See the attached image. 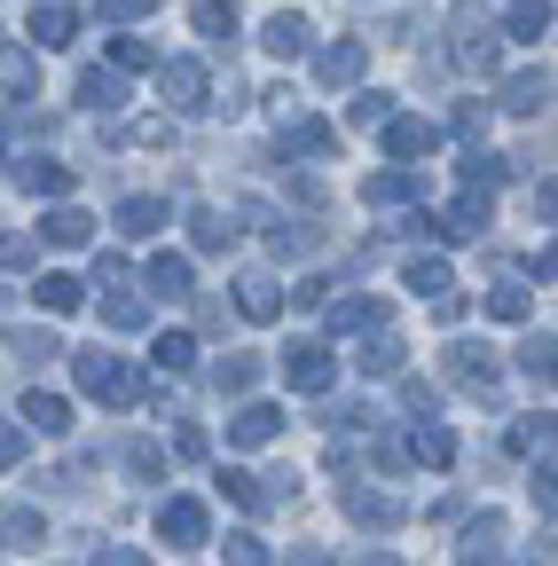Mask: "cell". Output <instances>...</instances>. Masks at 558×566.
<instances>
[{
  "mask_svg": "<svg viewBox=\"0 0 558 566\" xmlns=\"http://www.w3.org/2000/svg\"><path fill=\"white\" fill-rule=\"evenodd\" d=\"M284 142H292L299 158H330V126H315V118H299V126L284 118Z\"/></svg>",
  "mask_w": 558,
  "mask_h": 566,
  "instance_id": "74e56055",
  "label": "cell"
},
{
  "mask_svg": "<svg viewBox=\"0 0 558 566\" xmlns=\"http://www.w3.org/2000/svg\"><path fill=\"white\" fill-rule=\"evenodd\" d=\"M449 378L464 394H496V354L487 346H449Z\"/></svg>",
  "mask_w": 558,
  "mask_h": 566,
  "instance_id": "5bb4252c",
  "label": "cell"
},
{
  "mask_svg": "<svg viewBox=\"0 0 558 566\" xmlns=\"http://www.w3.org/2000/svg\"><path fill=\"white\" fill-rule=\"evenodd\" d=\"M9 346L24 354V363H48V354H63V346H55L48 331H9Z\"/></svg>",
  "mask_w": 558,
  "mask_h": 566,
  "instance_id": "c3c4849f",
  "label": "cell"
},
{
  "mask_svg": "<svg viewBox=\"0 0 558 566\" xmlns=\"http://www.w3.org/2000/svg\"><path fill=\"white\" fill-rule=\"evenodd\" d=\"M17 464H24V424L0 417V472H17Z\"/></svg>",
  "mask_w": 558,
  "mask_h": 566,
  "instance_id": "7dc6e473",
  "label": "cell"
},
{
  "mask_svg": "<svg viewBox=\"0 0 558 566\" xmlns=\"http://www.w3.org/2000/svg\"><path fill=\"white\" fill-rule=\"evenodd\" d=\"M40 237H48L55 252H80V244L95 237V221H87V212H80V205H55V212H48V221H40Z\"/></svg>",
  "mask_w": 558,
  "mask_h": 566,
  "instance_id": "ffe728a7",
  "label": "cell"
},
{
  "mask_svg": "<svg viewBox=\"0 0 558 566\" xmlns=\"http://www.w3.org/2000/svg\"><path fill=\"white\" fill-rule=\"evenodd\" d=\"M370 323H386V300H330V331H338V338H355V331H370Z\"/></svg>",
  "mask_w": 558,
  "mask_h": 566,
  "instance_id": "f1b7e54d",
  "label": "cell"
},
{
  "mask_svg": "<svg viewBox=\"0 0 558 566\" xmlns=\"http://www.w3.org/2000/svg\"><path fill=\"white\" fill-rule=\"evenodd\" d=\"M32 87H40V48L0 40V95H9V103H32Z\"/></svg>",
  "mask_w": 558,
  "mask_h": 566,
  "instance_id": "8fae6325",
  "label": "cell"
},
{
  "mask_svg": "<svg viewBox=\"0 0 558 566\" xmlns=\"http://www.w3.org/2000/svg\"><path fill=\"white\" fill-rule=\"evenodd\" d=\"M449 134H456V142H480V134H487V103H456V111H449Z\"/></svg>",
  "mask_w": 558,
  "mask_h": 566,
  "instance_id": "ee69618b",
  "label": "cell"
},
{
  "mask_svg": "<svg viewBox=\"0 0 558 566\" xmlns=\"http://www.w3.org/2000/svg\"><path fill=\"white\" fill-rule=\"evenodd\" d=\"M355 363H362L370 378H393V370H401V338H393L386 323H370V338L355 346Z\"/></svg>",
  "mask_w": 558,
  "mask_h": 566,
  "instance_id": "7402d4cb",
  "label": "cell"
},
{
  "mask_svg": "<svg viewBox=\"0 0 558 566\" xmlns=\"http://www.w3.org/2000/svg\"><path fill=\"white\" fill-rule=\"evenodd\" d=\"M456 174H464V189H496V181H504L512 166H504V158H487V150H480V142H472V150H464V166H456Z\"/></svg>",
  "mask_w": 558,
  "mask_h": 566,
  "instance_id": "836d02e7",
  "label": "cell"
},
{
  "mask_svg": "<svg viewBox=\"0 0 558 566\" xmlns=\"http://www.w3.org/2000/svg\"><path fill=\"white\" fill-rule=\"evenodd\" d=\"M456 63H464V71H496V63H504L496 32H487V24H464V40H456Z\"/></svg>",
  "mask_w": 558,
  "mask_h": 566,
  "instance_id": "83f0119b",
  "label": "cell"
},
{
  "mask_svg": "<svg viewBox=\"0 0 558 566\" xmlns=\"http://www.w3.org/2000/svg\"><path fill=\"white\" fill-rule=\"evenodd\" d=\"M143 283H150L158 300H189V292H197V275H189V260H181V252H158V260L143 268Z\"/></svg>",
  "mask_w": 558,
  "mask_h": 566,
  "instance_id": "d6986e66",
  "label": "cell"
},
{
  "mask_svg": "<svg viewBox=\"0 0 558 566\" xmlns=\"http://www.w3.org/2000/svg\"><path fill=\"white\" fill-rule=\"evenodd\" d=\"M496 103H504L512 118H535V111L550 103V71H543V63H527V71H512V80L496 87Z\"/></svg>",
  "mask_w": 558,
  "mask_h": 566,
  "instance_id": "7c38bea8",
  "label": "cell"
},
{
  "mask_svg": "<svg viewBox=\"0 0 558 566\" xmlns=\"http://www.w3.org/2000/svg\"><path fill=\"white\" fill-rule=\"evenodd\" d=\"M126 464L143 472V480H158V472H166V449H158V441H134V449H126Z\"/></svg>",
  "mask_w": 558,
  "mask_h": 566,
  "instance_id": "f907efd6",
  "label": "cell"
},
{
  "mask_svg": "<svg viewBox=\"0 0 558 566\" xmlns=\"http://www.w3.org/2000/svg\"><path fill=\"white\" fill-rule=\"evenodd\" d=\"M221 495L252 512V504H260V472H236V464H229V472H221Z\"/></svg>",
  "mask_w": 558,
  "mask_h": 566,
  "instance_id": "bcb514c9",
  "label": "cell"
},
{
  "mask_svg": "<svg viewBox=\"0 0 558 566\" xmlns=\"http://www.w3.org/2000/svg\"><path fill=\"white\" fill-rule=\"evenodd\" d=\"M150 63H158L150 40H110V71H150Z\"/></svg>",
  "mask_w": 558,
  "mask_h": 566,
  "instance_id": "b9f144b4",
  "label": "cell"
},
{
  "mask_svg": "<svg viewBox=\"0 0 558 566\" xmlns=\"http://www.w3.org/2000/svg\"><path fill=\"white\" fill-rule=\"evenodd\" d=\"M80 17L72 9H55V0H32V48H72Z\"/></svg>",
  "mask_w": 558,
  "mask_h": 566,
  "instance_id": "44dd1931",
  "label": "cell"
},
{
  "mask_svg": "<svg viewBox=\"0 0 558 566\" xmlns=\"http://www.w3.org/2000/svg\"><path fill=\"white\" fill-rule=\"evenodd\" d=\"M221 551H229V566H267V551H260V535H244V527H236V535H229Z\"/></svg>",
  "mask_w": 558,
  "mask_h": 566,
  "instance_id": "681fc988",
  "label": "cell"
},
{
  "mask_svg": "<svg viewBox=\"0 0 558 566\" xmlns=\"http://www.w3.org/2000/svg\"><path fill=\"white\" fill-rule=\"evenodd\" d=\"M72 370H80V386H87L95 401H110V409H134V401H143V378H134L118 354H80Z\"/></svg>",
  "mask_w": 558,
  "mask_h": 566,
  "instance_id": "6da1fadb",
  "label": "cell"
},
{
  "mask_svg": "<svg viewBox=\"0 0 558 566\" xmlns=\"http://www.w3.org/2000/svg\"><path fill=\"white\" fill-rule=\"evenodd\" d=\"M401 275H409V292H425V300H441V292H456V275H449V260H433V252H425V260H409Z\"/></svg>",
  "mask_w": 558,
  "mask_h": 566,
  "instance_id": "1f68e13d",
  "label": "cell"
},
{
  "mask_svg": "<svg viewBox=\"0 0 558 566\" xmlns=\"http://www.w3.org/2000/svg\"><path fill=\"white\" fill-rule=\"evenodd\" d=\"M95 566H150V558L134 551V543H103V551H95Z\"/></svg>",
  "mask_w": 558,
  "mask_h": 566,
  "instance_id": "f5cc1de1",
  "label": "cell"
},
{
  "mask_svg": "<svg viewBox=\"0 0 558 566\" xmlns=\"http://www.w3.org/2000/svg\"><path fill=\"white\" fill-rule=\"evenodd\" d=\"M401 457H409V464H425V472H449V464H456V433H449L441 417H417V424H409V441H401Z\"/></svg>",
  "mask_w": 558,
  "mask_h": 566,
  "instance_id": "5b68a950",
  "label": "cell"
},
{
  "mask_svg": "<svg viewBox=\"0 0 558 566\" xmlns=\"http://www.w3.org/2000/svg\"><path fill=\"white\" fill-rule=\"evenodd\" d=\"M480 229H487V197H480V189H464V197L441 212V221H433V237H449V244H472Z\"/></svg>",
  "mask_w": 558,
  "mask_h": 566,
  "instance_id": "4fadbf2b",
  "label": "cell"
},
{
  "mask_svg": "<svg viewBox=\"0 0 558 566\" xmlns=\"http://www.w3.org/2000/svg\"><path fill=\"white\" fill-rule=\"evenodd\" d=\"M487 315H496V323H527V315H535L527 283H496V292H487Z\"/></svg>",
  "mask_w": 558,
  "mask_h": 566,
  "instance_id": "d6a6232c",
  "label": "cell"
},
{
  "mask_svg": "<svg viewBox=\"0 0 558 566\" xmlns=\"http://www.w3.org/2000/svg\"><path fill=\"white\" fill-rule=\"evenodd\" d=\"M284 378H292L299 394H330V386H338V354L315 346V338H299V346H284Z\"/></svg>",
  "mask_w": 558,
  "mask_h": 566,
  "instance_id": "7a4b0ae2",
  "label": "cell"
},
{
  "mask_svg": "<svg viewBox=\"0 0 558 566\" xmlns=\"http://www.w3.org/2000/svg\"><path fill=\"white\" fill-rule=\"evenodd\" d=\"M292 566H330V558L323 551H292Z\"/></svg>",
  "mask_w": 558,
  "mask_h": 566,
  "instance_id": "6f0895ef",
  "label": "cell"
},
{
  "mask_svg": "<svg viewBox=\"0 0 558 566\" xmlns=\"http://www.w3.org/2000/svg\"><path fill=\"white\" fill-rule=\"evenodd\" d=\"M126 142H143V150H173V118H134Z\"/></svg>",
  "mask_w": 558,
  "mask_h": 566,
  "instance_id": "7bdbcfd3",
  "label": "cell"
},
{
  "mask_svg": "<svg viewBox=\"0 0 558 566\" xmlns=\"http://www.w3.org/2000/svg\"><path fill=\"white\" fill-rule=\"evenodd\" d=\"M0 260H9V268H24V260H32V237H0Z\"/></svg>",
  "mask_w": 558,
  "mask_h": 566,
  "instance_id": "11a10c76",
  "label": "cell"
},
{
  "mask_svg": "<svg viewBox=\"0 0 558 566\" xmlns=\"http://www.w3.org/2000/svg\"><path fill=\"white\" fill-rule=\"evenodd\" d=\"M158 535H166L173 551H197L204 535H213V520H204V504H197V495H166V512H158Z\"/></svg>",
  "mask_w": 558,
  "mask_h": 566,
  "instance_id": "8992f818",
  "label": "cell"
},
{
  "mask_svg": "<svg viewBox=\"0 0 558 566\" xmlns=\"http://www.w3.org/2000/svg\"><path fill=\"white\" fill-rule=\"evenodd\" d=\"M189 237H197V252H229L236 244V221H229L221 205H197L189 212Z\"/></svg>",
  "mask_w": 558,
  "mask_h": 566,
  "instance_id": "603a6c76",
  "label": "cell"
},
{
  "mask_svg": "<svg viewBox=\"0 0 558 566\" xmlns=\"http://www.w3.org/2000/svg\"><path fill=\"white\" fill-rule=\"evenodd\" d=\"M189 24H197V40H213V48H236V32H244L236 0H197V9H189Z\"/></svg>",
  "mask_w": 558,
  "mask_h": 566,
  "instance_id": "9a60e30c",
  "label": "cell"
},
{
  "mask_svg": "<svg viewBox=\"0 0 558 566\" xmlns=\"http://www.w3.org/2000/svg\"><path fill=\"white\" fill-rule=\"evenodd\" d=\"M118 283H134V268H126L118 252H103V260H95V292H118Z\"/></svg>",
  "mask_w": 558,
  "mask_h": 566,
  "instance_id": "816d5d0a",
  "label": "cell"
},
{
  "mask_svg": "<svg viewBox=\"0 0 558 566\" xmlns=\"http://www.w3.org/2000/svg\"><path fill=\"white\" fill-rule=\"evenodd\" d=\"M338 512L355 520V527H401V520H409L393 495H378V488H362V480H346V488H338Z\"/></svg>",
  "mask_w": 558,
  "mask_h": 566,
  "instance_id": "52a82bcc",
  "label": "cell"
},
{
  "mask_svg": "<svg viewBox=\"0 0 558 566\" xmlns=\"http://www.w3.org/2000/svg\"><path fill=\"white\" fill-rule=\"evenodd\" d=\"M378 134H386V158H393V166H417V158L441 150V126H433V118H401V111H393Z\"/></svg>",
  "mask_w": 558,
  "mask_h": 566,
  "instance_id": "3957f363",
  "label": "cell"
},
{
  "mask_svg": "<svg viewBox=\"0 0 558 566\" xmlns=\"http://www.w3.org/2000/svg\"><path fill=\"white\" fill-rule=\"evenodd\" d=\"M362 71H370V48H362V40H330V48L315 55V80H323V87H362Z\"/></svg>",
  "mask_w": 558,
  "mask_h": 566,
  "instance_id": "ba28073f",
  "label": "cell"
},
{
  "mask_svg": "<svg viewBox=\"0 0 558 566\" xmlns=\"http://www.w3.org/2000/svg\"><path fill=\"white\" fill-rule=\"evenodd\" d=\"M32 300H40L48 315H72V307L87 300V283H80V275H63V268H55V275H40V283H32Z\"/></svg>",
  "mask_w": 558,
  "mask_h": 566,
  "instance_id": "4316f807",
  "label": "cell"
},
{
  "mask_svg": "<svg viewBox=\"0 0 558 566\" xmlns=\"http://www.w3.org/2000/svg\"><path fill=\"white\" fill-rule=\"evenodd\" d=\"M80 103L95 118H118L126 111V71H80Z\"/></svg>",
  "mask_w": 558,
  "mask_h": 566,
  "instance_id": "2e32d148",
  "label": "cell"
},
{
  "mask_svg": "<svg viewBox=\"0 0 558 566\" xmlns=\"http://www.w3.org/2000/svg\"><path fill=\"white\" fill-rule=\"evenodd\" d=\"M417 189H425V181H417V166H386V174H370V181H362V197H370V205H409Z\"/></svg>",
  "mask_w": 558,
  "mask_h": 566,
  "instance_id": "484cf974",
  "label": "cell"
},
{
  "mask_svg": "<svg viewBox=\"0 0 558 566\" xmlns=\"http://www.w3.org/2000/svg\"><path fill=\"white\" fill-rule=\"evenodd\" d=\"M103 323H110V331H143V323H150V307H143V300H134L126 283H118V292L103 300Z\"/></svg>",
  "mask_w": 558,
  "mask_h": 566,
  "instance_id": "e575fe53",
  "label": "cell"
},
{
  "mask_svg": "<svg viewBox=\"0 0 558 566\" xmlns=\"http://www.w3.org/2000/svg\"><path fill=\"white\" fill-rule=\"evenodd\" d=\"M307 40H315V24H307L299 9H284V17H267V24H260V48H267L275 63H299V55H307Z\"/></svg>",
  "mask_w": 558,
  "mask_h": 566,
  "instance_id": "30bf717a",
  "label": "cell"
},
{
  "mask_svg": "<svg viewBox=\"0 0 558 566\" xmlns=\"http://www.w3.org/2000/svg\"><path fill=\"white\" fill-rule=\"evenodd\" d=\"M401 409H409V417H441V394H433L425 378H401Z\"/></svg>",
  "mask_w": 558,
  "mask_h": 566,
  "instance_id": "f6af8a7d",
  "label": "cell"
},
{
  "mask_svg": "<svg viewBox=\"0 0 558 566\" xmlns=\"http://www.w3.org/2000/svg\"><path fill=\"white\" fill-rule=\"evenodd\" d=\"M346 118H355V126H386V118H393V95H386V87H362L355 103H346Z\"/></svg>",
  "mask_w": 558,
  "mask_h": 566,
  "instance_id": "ab89813d",
  "label": "cell"
},
{
  "mask_svg": "<svg viewBox=\"0 0 558 566\" xmlns=\"http://www.w3.org/2000/svg\"><path fill=\"white\" fill-rule=\"evenodd\" d=\"M158 0H103V17H118V24H134V17H150Z\"/></svg>",
  "mask_w": 558,
  "mask_h": 566,
  "instance_id": "db71d44e",
  "label": "cell"
},
{
  "mask_svg": "<svg viewBox=\"0 0 558 566\" xmlns=\"http://www.w3.org/2000/svg\"><path fill=\"white\" fill-rule=\"evenodd\" d=\"M504 32H512V40H550V0H512Z\"/></svg>",
  "mask_w": 558,
  "mask_h": 566,
  "instance_id": "4dcf8cb0",
  "label": "cell"
},
{
  "mask_svg": "<svg viewBox=\"0 0 558 566\" xmlns=\"http://www.w3.org/2000/svg\"><path fill=\"white\" fill-rule=\"evenodd\" d=\"M519 370H527V378H543V386H550V370H558V338H550V331H543V338H527V346H519Z\"/></svg>",
  "mask_w": 558,
  "mask_h": 566,
  "instance_id": "f35d334b",
  "label": "cell"
},
{
  "mask_svg": "<svg viewBox=\"0 0 558 566\" xmlns=\"http://www.w3.org/2000/svg\"><path fill=\"white\" fill-rule=\"evenodd\" d=\"M24 424H32V433H72V401H63V394H24Z\"/></svg>",
  "mask_w": 558,
  "mask_h": 566,
  "instance_id": "d4e9b609",
  "label": "cell"
},
{
  "mask_svg": "<svg viewBox=\"0 0 558 566\" xmlns=\"http://www.w3.org/2000/svg\"><path fill=\"white\" fill-rule=\"evenodd\" d=\"M118 229H126V237H158V229H166V197H126V205H118Z\"/></svg>",
  "mask_w": 558,
  "mask_h": 566,
  "instance_id": "f546056e",
  "label": "cell"
},
{
  "mask_svg": "<svg viewBox=\"0 0 558 566\" xmlns=\"http://www.w3.org/2000/svg\"><path fill=\"white\" fill-rule=\"evenodd\" d=\"M17 181H24L32 197H72V166H63V158H24Z\"/></svg>",
  "mask_w": 558,
  "mask_h": 566,
  "instance_id": "cb8c5ba5",
  "label": "cell"
},
{
  "mask_svg": "<svg viewBox=\"0 0 558 566\" xmlns=\"http://www.w3.org/2000/svg\"><path fill=\"white\" fill-rule=\"evenodd\" d=\"M48 543V520L32 504H0V551H40Z\"/></svg>",
  "mask_w": 558,
  "mask_h": 566,
  "instance_id": "e0dca14e",
  "label": "cell"
},
{
  "mask_svg": "<svg viewBox=\"0 0 558 566\" xmlns=\"http://www.w3.org/2000/svg\"><path fill=\"white\" fill-rule=\"evenodd\" d=\"M158 95H166L173 111H204L213 80H204V63H197V55H173V63H158Z\"/></svg>",
  "mask_w": 558,
  "mask_h": 566,
  "instance_id": "277c9868",
  "label": "cell"
},
{
  "mask_svg": "<svg viewBox=\"0 0 558 566\" xmlns=\"http://www.w3.org/2000/svg\"><path fill=\"white\" fill-rule=\"evenodd\" d=\"M236 307H244V323H275V315H284V283H275V275H244Z\"/></svg>",
  "mask_w": 558,
  "mask_h": 566,
  "instance_id": "ac0fdd59",
  "label": "cell"
},
{
  "mask_svg": "<svg viewBox=\"0 0 558 566\" xmlns=\"http://www.w3.org/2000/svg\"><path fill=\"white\" fill-rule=\"evenodd\" d=\"M150 363H158V370H173V378H181V370H189V363H197V338H189V331H166V338H158V354H150Z\"/></svg>",
  "mask_w": 558,
  "mask_h": 566,
  "instance_id": "8d00e7d4",
  "label": "cell"
},
{
  "mask_svg": "<svg viewBox=\"0 0 558 566\" xmlns=\"http://www.w3.org/2000/svg\"><path fill=\"white\" fill-rule=\"evenodd\" d=\"M535 449H550V417H519L512 424V457H535Z\"/></svg>",
  "mask_w": 558,
  "mask_h": 566,
  "instance_id": "60d3db41",
  "label": "cell"
},
{
  "mask_svg": "<svg viewBox=\"0 0 558 566\" xmlns=\"http://www.w3.org/2000/svg\"><path fill=\"white\" fill-rule=\"evenodd\" d=\"M252 378H260L252 354H221V363H213V386H221V394H252Z\"/></svg>",
  "mask_w": 558,
  "mask_h": 566,
  "instance_id": "d590c367",
  "label": "cell"
},
{
  "mask_svg": "<svg viewBox=\"0 0 558 566\" xmlns=\"http://www.w3.org/2000/svg\"><path fill=\"white\" fill-rule=\"evenodd\" d=\"M275 433H284V409H275V401H244L229 417V449H267Z\"/></svg>",
  "mask_w": 558,
  "mask_h": 566,
  "instance_id": "9c48e42d",
  "label": "cell"
},
{
  "mask_svg": "<svg viewBox=\"0 0 558 566\" xmlns=\"http://www.w3.org/2000/svg\"><path fill=\"white\" fill-rule=\"evenodd\" d=\"M355 566H401V558H393V551H370V558H355Z\"/></svg>",
  "mask_w": 558,
  "mask_h": 566,
  "instance_id": "680465c9",
  "label": "cell"
},
{
  "mask_svg": "<svg viewBox=\"0 0 558 566\" xmlns=\"http://www.w3.org/2000/svg\"><path fill=\"white\" fill-rule=\"evenodd\" d=\"M456 566H504V543H487V551H464Z\"/></svg>",
  "mask_w": 558,
  "mask_h": 566,
  "instance_id": "9f6ffc18",
  "label": "cell"
}]
</instances>
